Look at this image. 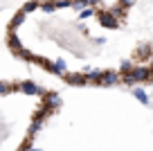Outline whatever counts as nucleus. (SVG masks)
<instances>
[{
    "label": "nucleus",
    "instance_id": "obj_2",
    "mask_svg": "<svg viewBox=\"0 0 153 151\" xmlns=\"http://www.w3.org/2000/svg\"><path fill=\"white\" fill-rule=\"evenodd\" d=\"M113 11L153 70V0H115Z\"/></svg>",
    "mask_w": 153,
    "mask_h": 151
},
{
    "label": "nucleus",
    "instance_id": "obj_1",
    "mask_svg": "<svg viewBox=\"0 0 153 151\" xmlns=\"http://www.w3.org/2000/svg\"><path fill=\"white\" fill-rule=\"evenodd\" d=\"M36 16L32 41H9L14 52L43 66L70 86H140L151 84L153 70L113 5L104 0H32L23 7Z\"/></svg>",
    "mask_w": 153,
    "mask_h": 151
}]
</instances>
